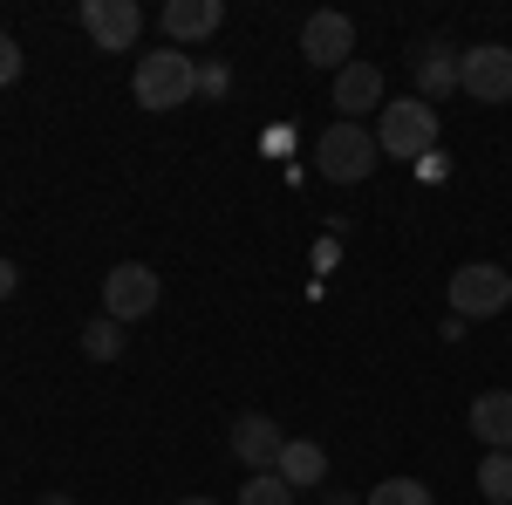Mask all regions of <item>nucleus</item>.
<instances>
[{"label": "nucleus", "mask_w": 512, "mask_h": 505, "mask_svg": "<svg viewBox=\"0 0 512 505\" xmlns=\"http://www.w3.org/2000/svg\"><path fill=\"white\" fill-rule=\"evenodd\" d=\"M130 96H137V110H151V117H164V110H185L198 96V62L185 55V48H151V55H137V69H130Z\"/></svg>", "instance_id": "nucleus-1"}, {"label": "nucleus", "mask_w": 512, "mask_h": 505, "mask_svg": "<svg viewBox=\"0 0 512 505\" xmlns=\"http://www.w3.org/2000/svg\"><path fill=\"white\" fill-rule=\"evenodd\" d=\"M437 137H444V117H437L424 96L383 103V117H376V144H383V157H403V164H424V157L437 151Z\"/></svg>", "instance_id": "nucleus-2"}, {"label": "nucleus", "mask_w": 512, "mask_h": 505, "mask_svg": "<svg viewBox=\"0 0 512 505\" xmlns=\"http://www.w3.org/2000/svg\"><path fill=\"white\" fill-rule=\"evenodd\" d=\"M315 164H321V178H335V185H362L383 164V144H376L369 123H328L315 137Z\"/></svg>", "instance_id": "nucleus-3"}, {"label": "nucleus", "mask_w": 512, "mask_h": 505, "mask_svg": "<svg viewBox=\"0 0 512 505\" xmlns=\"http://www.w3.org/2000/svg\"><path fill=\"white\" fill-rule=\"evenodd\" d=\"M512 308V273L499 260H472V267L451 273V314L458 321H492Z\"/></svg>", "instance_id": "nucleus-4"}, {"label": "nucleus", "mask_w": 512, "mask_h": 505, "mask_svg": "<svg viewBox=\"0 0 512 505\" xmlns=\"http://www.w3.org/2000/svg\"><path fill=\"white\" fill-rule=\"evenodd\" d=\"M458 89L472 103H512V48L506 41H478L458 55Z\"/></svg>", "instance_id": "nucleus-5"}, {"label": "nucleus", "mask_w": 512, "mask_h": 505, "mask_svg": "<svg viewBox=\"0 0 512 505\" xmlns=\"http://www.w3.org/2000/svg\"><path fill=\"white\" fill-rule=\"evenodd\" d=\"M76 21L103 55H130L137 35H144V7H137V0H82Z\"/></svg>", "instance_id": "nucleus-6"}, {"label": "nucleus", "mask_w": 512, "mask_h": 505, "mask_svg": "<svg viewBox=\"0 0 512 505\" xmlns=\"http://www.w3.org/2000/svg\"><path fill=\"white\" fill-rule=\"evenodd\" d=\"M158 273L144 267V260H123V267H110L103 273V314H110V321H123V328H130V321H144V314L158 308Z\"/></svg>", "instance_id": "nucleus-7"}, {"label": "nucleus", "mask_w": 512, "mask_h": 505, "mask_svg": "<svg viewBox=\"0 0 512 505\" xmlns=\"http://www.w3.org/2000/svg\"><path fill=\"white\" fill-rule=\"evenodd\" d=\"M301 55H308L315 69H328V76H342V69L355 62V21L335 14V7L308 14V21H301Z\"/></svg>", "instance_id": "nucleus-8"}, {"label": "nucleus", "mask_w": 512, "mask_h": 505, "mask_svg": "<svg viewBox=\"0 0 512 505\" xmlns=\"http://www.w3.org/2000/svg\"><path fill=\"white\" fill-rule=\"evenodd\" d=\"M280 451H287V430H280L267 410H239L233 417V458L246 471H274Z\"/></svg>", "instance_id": "nucleus-9"}, {"label": "nucleus", "mask_w": 512, "mask_h": 505, "mask_svg": "<svg viewBox=\"0 0 512 505\" xmlns=\"http://www.w3.org/2000/svg\"><path fill=\"white\" fill-rule=\"evenodd\" d=\"M335 110H342V123H362L369 110L383 117V69L376 62H349L335 76Z\"/></svg>", "instance_id": "nucleus-10"}, {"label": "nucleus", "mask_w": 512, "mask_h": 505, "mask_svg": "<svg viewBox=\"0 0 512 505\" xmlns=\"http://www.w3.org/2000/svg\"><path fill=\"white\" fill-rule=\"evenodd\" d=\"M158 21H164V35H171V48H192V41H212L226 28V7L219 0H171Z\"/></svg>", "instance_id": "nucleus-11"}, {"label": "nucleus", "mask_w": 512, "mask_h": 505, "mask_svg": "<svg viewBox=\"0 0 512 505\" xmlns=\"http://www.w3.org/2000/svg\"><path fill=\"white\" fill-rule=\"evenodd\" d=\"M472 437L485 451H512V389H485L472 403Z\"/></svg>", "instance_id": "nucleus-12"}, {"label": "nucleus", "mask_w": 512, "mask_h": 505, "mask_svg": "<svg viewBox=\"0 0 512 505\" xmlns=\"http://www.w3.org/2000/svg\"><path fill=\"white\" fill-rule=\"evenodd\" d=\"M280 478L294 485V492H315L321 478H328V451H321L315 437H287V451H280Z\"/></svg>", "instance_id": "nucleus-13"}, {"label": "nucleus", "mask_w": 512, "mask_h": 505, "mask_svg": "<svg viewBox=\"0 0 512 505\" xmlns=\"http://www.w3.org/2000/svg\"><path fill=\"white\" fill-rule=\"evenodd\" d=\"M451 89H458V55L431 41V48L417 55V96H424V103L437 110V96H451Z\"/></svg>", "instance_id": "nucleus-14"}, {"label": "nucleus", "mask_w": 512, "mask_h": 505, "mask_svg": "<svg viewBox=\"0 0 512 505\" xmlns=\"http://www.w3.org/2000/svg\"><path fill=\"white\" fill-rule=\"evenodd\" d=\"M123 342H130V328H123V321H110V314H96V321L82 328V355H89V362H117Z\"/></svg>", "instance_id": "nucleus-15"}, {"label": "nucleus", "mask_w": 512, "mask_h": 505, "mask_svg": "<svg viewBox=\"0 0 512 505\" xmlns=\"http://www.w3.org/2000/svg\"><path fill=\"white\" fill-rule=\"evenodd\" d=\"M478 492H485V505H512V451L478 458Z\"/></svg>", "instance_id": "nucleus-16"}, {"label": "nucleus", "mask_w": 512, "mask_h": 505, "mask_svg": "<svg viewBox=\"0 0 512 505\" xmlns=\"http://www.w3.org/2000/svg\"><path fill=\"white\" fill-rule=\"evenodd\" d=\"M239 505H294V485H287L280 471H253V478L239 485Z\"/></svg>", "instance_id": "nucleus-17"}, {"label": "nucleus", "mask_w": 512, "mask_h": 505, "mask_svg": "<svg viewBox=\"0 0 512 505\" xmlns=\"http://www.w3.org/2000/svg\"><path fill=\"white\" fill-rule=\"evenodd\" d=\"M362 505H437V499H431V485H424V478H383Z\"/></svg>", "instance_id": "nucleus-18"}, {"label": "nucleus", "mask_w": 512, "mask_h": 505, "mask_svg": "<svg viewBox=\"0 0 512 505\" xmlns=\"http://www.w3.org/2000/svg\"><path fill=\"white\" fill-rule=\"evenodd\" d=\"M233 89V69L226 62H198V96H226Z\"/></svg>", "instance_id": "nucleus-19"}, {"label": "nucleus", "mask_w": 512, "mask_h": 505, "mask_svg": "<svg viewBox=\"0 0 512 505\" xmlns=\"http://www.w3.org/2000/svg\"><path fill=\"white\" fill-rule=\"evenodd\" d=\"M14 82H21V41L0 35V89H14Z\"/></svg>", "instance_id": "nucleus-20"}, {"label": "nucleus", "mask_w": 512, "mask_h": 505, "mask_svg": "<svg viewBox=\"0 0 512 505\" xmlns=\"http://www.w3.org/2000/svg\"><path fill=\"white\" fill-rule=\"evenodd\" d=\"M14 287H21V267H14V260H7V253H0V301H7V294H14Z\"/></svg>", "instance_id": "nucleus-21"}, {"label": "nucleus", "mask_w": 512, "mask_h": 505, "mask_svg": "<svg viewBox=\"0 0 512 505\" xmlns=\"http://www.w3.org/2000/svg\"><path fill=\"white\" fill-rule=\"evenodd\" d=\"M41 505H82L76 492H41Z\"/></svg>", "instance_id": "nucleus-22"}, {"label": "nucleus", "mask_w": 512, "mask_h": 505, "mask_svg": "<svg viewBox=\"0 0 512 505\" xmlns=\"http://www.w3.org/2000/svg\"><path fill=\"white\" fill-rule=\"evenodd\" d=\"M321 505H355V499L349 492H321Z\"/></svg>", "instance_id": "nucleus-23"}, {"label": "nucleus", "mask_w": 512, "mask_h": 505, "mask_svg": "<svg viewBox=\"0 0 512 505\" xmlns=\"http://www.w3.org/2000/svg\"><path fill=\"white\" fill-rule=\"evenodd\" d=\"M178 505H219V499H178Z\"/></svg>", "instance_id": "nucleus-24"}]
</instances>
